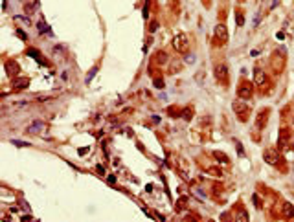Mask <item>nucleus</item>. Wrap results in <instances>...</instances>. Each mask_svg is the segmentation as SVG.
<instances>
[{"label":"nucleus","mask_w":294,"mask_h":222,"mask_svg":"<svg viewBox=\"0 0 294 222\" xmlns=\"http://www.w3.org/2000/svg\"><path fill=\"white\" fill-rule=\"evenodd\" d=\"M13 143H15V145H20V147H26V145H28L26 141H18V140H13Z\"/></svg>","instance_id":"nucleus-20"},{"label":"nucleus","mask_w":294,"mask_h":222,"mask_svg":"<svg viewBox=\"0 0 294 222\" xmlns=\"http://www.w3.org/2000/svg\"><path fill=\"white\" fill-rule=\"evenodd\" d=\"M215 37H217L221 42H226V40H228V31H226V26H224V24H217V26H215Z\"/></svg>","instance_id":"nucleus-5"},{"label":"nucleus","mask_w":294,"mask_h":222,"mask_svg":"<svg viewBox=\"0 0 294 222\" xmlns=\"http://www.w3.org/2000/svg\"><path fill=\"white\" fill-rule=\"evenodd\" d=\"M6 74L11 75V77L18 74V64H17L15 61H8V62H6Z\"/></svg>","instance_id":"nucleus-8"},{"label":"nucleus","mask_w":294,"mask_h":222,"mask_svg":"<svg viewBox=\"0 0 294 222\" xmlns=\"http://www.w3.org/2000/svg\"><path fill=\"white\" fill-rule=\"evenodd\" d=\"M191 116H193V110L188 106V108H184V112H182V118L184 119H191Z\"/></svg>","instance_id":"nucleus-14"},{"label":"nucleus","mask_w":294,"mask_h":222,"mask_svg":"<svg viewBox=\"0 0 294 222\" xmlns=\"http://www.w3.org/2000/svg\"><path fill=\"white\" fill-rule=\"evenodd\" d=\"M263 83H265V74H263V72H256V84L261 86Z\"/></svg>","instance_id":"nucleus-11"},{"label":"nucleus","mask_w":294,"mask_h":222,"mask_svg":"<svg viewBox=\"0 0 294 222\" xmlns=\"http://www.w3.org/2000/svg\"><path fill=\"white\" fill-rule=\"evenodd\" d=\"M188 46H189V40H188V35L184 33H178L175 39H173V48L180 53H186L188 52Z\"/></svg>","instance_id":"nucleus-2"},{"label":"nucleus","mask_w":294,"mask_h":222,"mask_svg":"<svg viewBox=\"0 0 294 222\" xmlns=\"http://www.w3.org/2000/svg\"><path fill=\"white\" fill-rule=\"evenodd\" d=\"M30 84V79L26 77H15L13 81V90H22V88H26Z\"/></svg>","instance_id":"nucleus-7"},{"label":"nucleus","mask_w":294,"mask_h":222,"mask_svg":"<svg viewBox=\"0 0 294 222\" xmlns=\"http://www.w3.org/2000/svg\"><path fill=\"white\" fill-rule=\"evenodd\" d=\"M263 158H265V162L267 163H270V165H276L278 163V152H276V149H267L265 152H263Z\"/></svg>","instance_id":"nucleus-4"},{"label":"nucleus","mask_w":294,"mask_h":222,"mask_svg":"<svg viewBox=\"0 0 294 222\" xmlns=\"http://www.w3.org/2000/svg\"><path fill=\"white\" fill-rule=\"evenodd\" d=\"M154 84H156V86H164V81H160V79H156V81H154Z\"/></svg>","instance_id":"nucleus-23"},{"label":"nucleus","mask_w":294,"mask_h":222,"mask_svg":"<svg viewBox=\"0 0 294 222\" xmlns=\"http://www.w3.org/2000/svg\"><path fill=\"white\" fill-rule=\"evenodd\" d=\"M237 94H239L241 99H248V97L252 96V86L248 84V83H243V84L239 86V92H237Z\"/></svg>","instance_id":"nucleus-6"},{"label":"nucleus","mask_w":294,"mask_h":222,"mask_svg":"<svg viewBox=\"0 0 294 222\" xmlns=\"http://www.w3.org/2000/svg\"><path fill=\"white\" fill-rule=\"evenodd\" d=\"M215 77L221 83H228V66H226L224 62H221V64L215 66Z\"/></svg>","instance_id":"nucleus-3"},{"label":"nucleus","mask_w":294,"mask_h":222,"mask_svg":"<svg viewBox=\"0 0 294 222\" xmlns=\"http://www.w3.org/2000/svg\"><path fill=\"white\" fill-rule=\"evenodd\" d=\"M39 31L40 33H50V28L44 24V22H39Z\"/></svg>","instance_id":"nucleus-15"},{"label":"nucleus","mask_w":294,"mask_h":222,"mask_svg":"<svg viewBox=\"0 0 294 222\" xmlns=\"http://www.w3.org/2000/svg\"><path fill=\"white\" fill-rule=\"evenodd\" d=\"M267 123V112H261L259 114V121H257V127L259 128H263V125Z\"/></svg>","instance_id":"nucleus-12"},{"label":"nucleus","mask_w":294,"mask_h":222,"mask_svg":"<svg viewBox=\"0 0 294 222\" xmlns=\"http://www.w3.org/2000/svg\"><path fill=\"white\" fill-rule=\"evenodd\" d=\"M237 24H239V26H243V24H244V18H243V15H241V13H237Z\"/></svg>","instance_id":"nucleus-19"},{"label":"nucleus","mask_w":294,"mask_h":222,"mask_svg":"<svg viewBox=\"0 0 294 222\" xmlns=\"http://www.w3.org/2000/svg\"><path fill=\"white\" fill-rule=\"evenodd\" d=\"M193 61H195V55H188L186 57V62H193Z\"/></svg>","instance_id":"nucleus-22"},{"label":"nucleus","mask_w":294,"mask_h":222,"mask_svg":"<svg viewBox=\"0 0 294 222\" xmlns=\"http://www.w3.org/2000/svg\"><path fill=\"white\" fill-rule=\"evenodd\" d=\"M156 59H158V62H166V61H167V55H166L164 52H160V53L156 55Z\"/></svg>","instance_id":"nucleus-18"},{"label":"nucleus","mask_w":294,"mask_h":222,"mask_svg":"<svg viewBox=\"0 0 294 222\" xmlns=\"http://www.w3.org/2000/svg\"><path fill=\"white\" fill-rule=\"evenodd\" d=\"M215 158H217L219 162L222 160V163H228V162H230V160H228V156H226V154H222V152H215Z\"/></svg>","instance_id":"nucleus-13"},{"label":"nucleus","mask_w":294,"mask_h":222,"mask_svg":"<svg viewBox=\"0 0 294 222\" xmlns=\"http://www.w3.org/2000/svg\"><path fill=\"white\" fill-rule=\"evenodd\" d=\"M28 55H31V57H35V59H37V61H39L40 64L44 62V61H42V57H40V53H39L37 50H28Z\"/></svg>","instance_id":"nucleus-10"},{"label":"nucleus","mask_w":294,"mask_h":222,"mask_svg":"<svg viewBox=\"0 0 294 222\" xmlns=\"http://www.w3.org/2000/svg\"><path fill=\"white\" fill-rule=\"evenodd\" d=\"M17 35H18L20 39H26V33H24V31H22V30H17Z\"/></svg>","instance_id":"nucleus-21"},{"label":"nucleus","mask_w":294,"mask_h":222,"mask_svg":"<svg viewBox=\"0 0 294 222\" xmlns=\"http://www.w3.org/2000/svg\"><path fill=\"white\" fill-rule=\"evenodd\" d=\"M232 108H234V112L237 114V118H239L241 121H246V119H248V112H250V106H248L241 97L235 99V101L232 103Z\"/></svg>","instance_id":"nucleus-1"},{"label":"nucleus","mask_w":294,"mask_h":222,"mask_svg":"<svg viewBox=\"0 0 294 222\" xmlns=\"http://www.w3.org/2000/svg\"><path fill=\"white\" fill-rule=\"evenodd\" d=\"M283 215L289 217V218L294 217V206H292V204H285V206H283Z\"/></svg>","instance_id":"nucleus-9"},{"label":"nucleus","mask_w":294,"mask_h":222,"mask_svg":"<svg viewBox=\"0 0 294 222\" xmlns=\"http://www.w3.org/2000/svg\"><path fill=\"white\" fill-rule=\"evenodd\" d=\"M39 128H42V123H35V125L28 127V132H35V130H39Z\"/></svg>","instance_id":"nucleus-17"},{"label":"nucleus","mask_w":294,"mask_h":222,"mask_svg":"<svg viewBox=\"0 0 294 222\" xmlns=\"http://www.w3.org/2000/svg\"><path fill=\"white\" fill-rule=\"evenodd\" d=\"M96 72H98V66H94V68H92V70H90V74L86 75V83H90V81H92V77L96 75Z\"/></svg>","instance_id":"nucleus-16"}]
</instances>
